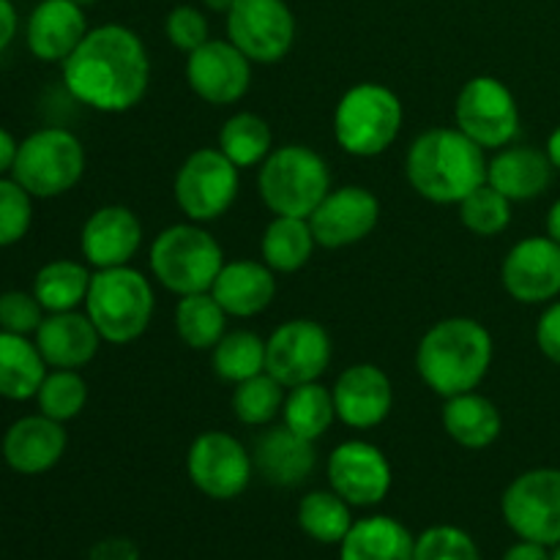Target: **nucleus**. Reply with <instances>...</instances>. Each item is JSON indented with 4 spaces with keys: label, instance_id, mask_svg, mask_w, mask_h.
<instances>
[{
    "label": "nucleus",
    "instance_id": "obj_15",
    "mask_svg": "<svg viewBox=\"0 0 560 560\" xmlns=\"http://www.w3.org/2000/svg\"><path fill=\"white\" fill-rule=\"evenodd\" d=\"M328 485L355 509H370L386 501L394 474L386 454L370 441H345L328 454Z\"/></svg>",
    "mask_w": 560,
    "mask_h": 560
},
{
    "label": "nucleus",
    "instance_id": "obj_27",
    "mask_svg": "<svg viewBox=\"0 0 560 560\" xmlns=\"http://www.w3.org/2000/svg\"><path fill=\"white\" fill-rule=\"evenodd\" d=\"M443 430L457 446L481 452L501 438L503 416L490 397L479 392H465L448 397L443 405Z\"/></svg>",
    "mask_w": 560,
    "mask_h": 560
},
{
    "label": "nucleus",
    "instance_id": "obj_7",
    "mask_svg": "<svg viewBox=\"0 0 560 560\" xmlns=\"http://www.w3.org/2000/svg\"><path fill=\"white\" fill-rule=\"evenodd\" d=\"M222 266V246L197 222L164 228L151 244L153 279L178 299L191 293H208Z\"/></svg>",
    "mask_w": 560,
    "mask_h": 560
},
{
    "label": "nucleus",
    "instance_id": "obj_13",
    "mask_svg": "<svg viewBox=\"0 0 560 560\" xmlns=\"http://www.w3.org/2000/svg\"><path fill=\"white\" fill-rule=\"evenodd\" d=\"M334 345L326 328L310 317L282 323L266 339V372L284 388L315 383L331 364Z\"/></svg>",
    "mask_w": 560,
    "mask_h": 560
},
{
    "label": "nucleus",
    "instance_id": "obj_28",
    "mask_svg": "<svg viewBox=\"0 0 560 560\" xmlns=\"http://www.w3.org/2000/svg\"><path fill=\"white\" fill-rule=\"evenodd\" d=\"M416 539L399 520L375 514L355 520L339 545V560H413Z\"/></svg>",
    "mask_w": 560,
    "mask_h": 560
},
{
    "label": "nucleus",
    "instance_id": "obj_43",
    "mask_svg": "<svg viewBox=\"0 0 560 560\" xmlns=\"http://www.w3.org/2000/svg\"><path fill=\"white\" fill-rule=\"evenodd\" d=\"M44 320V306L38 304V299L25 290H5L0 293V331L9 334H22V337H31L38 331Z\"/></svg>",
    "mask_w": 560,
    "mask_h": 560
},
{
    "label": "nucleus",
    "instance_id": "obj_36",
    "mask_svg": "<svg viewBox=\"0 0 560 560\" xmlns=\"http://www.w3.org/2000/svg\"><path fill=\"white\" fill-rule=\"evenodd\" d=\"M211 364L224 383L249 381L266 372V339L246 328L224 334L211 350Z\"/></svg>",
    "mask_w": 560,
    "mask_h": 560
},
{
    "label": "nucleus",
    "instance_id": "obj_10",
    "mask_svg": "<svg viewBox=\"0 0 560 560\" xmlns=\"http://www.w3.org/2000/svg\"><path fill=\"white\" fill-rule=\"evenodd\" d=\"M457 129L485 151H501L520 135V107L506 82L479 74L463 85L454 104Z\"/></svg>",
    "mask_w": 560,
    "mask_h": 560
},
{
    "label": "nucleus",
    "instance_id": "obj_14",
    "mask_svg": "<svg viewBox=\"0 0 560 560\" xmlns=\"http://www.w3.org/2000/svg\"><path fill=\"white\" fill-rule=\"evenodd\" d=\"M228 38L260 66H273L293 49L295 16L284 0H235L228 11Z\"/></svg>",
    "mask_w": 560,
    "mask_h": 560
},
{
    "label": "nucleus",
    "instance_id": "obj_23",
    "mask_svg": "<svg viewBox=\"0 0 560 560\" xmlns=\"http://www.w3.org/2000/svg\"><path fill=\"white\" fill-rule=\"evenodd\" d=\"M88 31L85 9L74 0H42L27 16V49L44 63H63Z\"/></svg>",
    "mask_w": 560,
    "mask_h": 560
},
{
    "label": "nucleus",
    "instance_id": "obj_42",
    "mask_svg": "<svg viewBox=\"0 0 560 560\" xmlns=\"http://www.w3.org/2000/svg\"><path fill=\"white\" fill-rule=\"evenodd\" d=\"M164 36L180 52H195L197 47L211 38V25H208V16L202 14L197 5H175L167 16H164Z\"/></svg>",
    "mask_w": 560,
    "mask_h": 560
},
{
    "label": "nucleus",
    "instance_id": "obj_52",
    "mask_svg": "<svg viewBox=\"0 0 560 560\" xmlns=\"http://www.w3.org/2000/svg\"><path fill=\"white\" fill-rule=\"evenodd\" d=\"M77 5H82V9H91V5H96L98 0H74Z\"/></svg>",
    "mask_w": 560,
    "mask_h": 560
},
{
    "label": "nucleus",
    "instance_id": "obj_48",
    "mask_svg": "<svg viewBox=\"0 0 560 560\" xmlns=\"http://www.w3.org/2000/svg\"><path fill=\"white\" fill-rule=\"evenodd\" d=\"M16 151H20V142L14 140V135H11L9 129H3V126H0V178L14 170Z\"/></svg>",
    "mask_w": 560,
    "mask_h": 560
},
{
    "label": "nucleus",
    "instance_id": "obj_4",
    "mask_svg": "<svg viewBox=\"0 0 560 560\" xmlns=\"http://www.w3.org/2000/svg\"><path fill=\"white\" fill-rule=\"evenodd\" d=\"M85 312L104 342L131 345L151 326L156 295L145 273L137 268H102L91 279Z\"/></svg>",
    "mask_w": 560,
    "mask_h": 560
},
{
    "label": "nucleus",
    "instance_id": "obj_25",
    "mask_svg": "<svg viewBox=\"0 0 560 560\" xmlns=\"http://www.w3.org/2000/svg\"><path fill=\"white\" fill-rule=\"evenodd\" d=\"M211 295L230 317H257L277 299V273L262 260L224 262Z\"/></svg>",
    "mask_w": 560,
    "mask_h": 560
},
{
    "label": "nucleus",
    "instance_id": "obj_45",
    "mask_svg": "<svg viewBox=\"0 0 560 560\" xmlns=\"http://www.w3.org/2000/svg\"><path fill=\"white\" fill-rule=\"evenodd\" d=\"M88 560H142L140 547L124 536H109V539L96 541L88 552Z\"/></svg>",
    "mask_w": 560,
    "mask_h": 560
},
{
    "label": "nucleus",
    "instance_id": "obj_40",
    "mask_svg": "<svg viewBox=\"0 0 560 560\" xmlns=\"http://www.w3.org/2000/svg\"><path fill=\"white\" fill-rule=\"evenodd\" d=\"M413 560H481L479 545L457 525H432L416 536Z\"/></svg>",
    "mask_w": 560,
    "mask_h": 560
},
{
    "label": "nucleus",
    "instance_id": "obj_9",
    "mask_svg": "<svg viewBox=\"0 0 560 560\" xmlns=\"http://www.w3.org/2000/svg\"><path fill=\"white\" fill-rule=\"evenodd\" d=\"M238 167L219 148H197L175 173L173 195L189 222H213L238 200Z\"/></svg>",
    "mask_w": 560,
    "mask_h": 560
},
{
    "label": "nucleus",
    "instance_id": "obj_44",
    "mask_svg": "<svg viewBox=\"0 0 560 560\" xmlns=\"http://www.w3.org/2000/svg\"><path fill=\"white\" fill-rule=\"evenodd\" d=\"M536 345L552 364L560 366V301H552L541 312L539 323H536Z\"/></svg>",
    "mask_w": 560,
    "mask_h": 560
},
{
    "label": "nucleus",
    "instance_id": "obj_30",
    "mask_svg": "<svg viewBox=\"0 0 560 560\" xmlns=\"http://www.w3.org/2000/svg\"><path fill=\"white\" fill-rule=\"evenodd\" d=\"M315 246L310 219L273 217L260 238V255L273 273H295L310 262Z\"/></svg>",
    "mask_w": 560,
    "mask_h": 560
},
{
    "label": "nucleus",
    "instance_id": "obj_17",
    "mask_svg": "<svg viewBox=\"0 0 560 560\" xmlns=\"http://www.w3.org/2000/svg\"><path fill=\"white\" fill-rule=\"evenodd\" d=\"M377 222H381V200L370 189L355 184L328 191L310 217V228L323 249H345L359 244L372 235Z\"/></svg>",
    "mask_w": 560,
    "mask_h": 560
},
{
    "label": "nucleus",
    "instance_id": "obj_3",
    "mask_svg": "<svg viewBox=\"0 0 560 560\" xmlns=\"http://www.w3.org/2000/svg\"><path fill=\"white\" fill-rule=\"evenodd\" d=\"M492 334L474 317H446L421 337L416 370L438 397L476 392L492 366Z\"/></svg>",
    "mask_w": 560,
    "mask_h": 560
},
{
    "label": "nucleus",
    "instance_id": "obj_5",
    "mask_svg": "<svg viewBox=\"0 0 560 560\" xmlns=\"http://www.w3.org/2000/svg\"><path fill=\"white\" fill-rule=\"evenodd\" d=\"M257 191L273 217L310 219L323 197L331 191V173L315 148L290 142L273 148L260 164Z\"/></svg>",
    "mask_w": 560,
    "mask_h": 560
},
{
    "label": "nucleus",
    "instance_id": "obj_2",
    "mask_svg": "<svg viewBox=\"0 0 560 560\" xmlns=\"http://www.w3.org/2000/svg\"><path fill=\"white\" fill-rule=\"evenodd\" d=\"M405 175L416 195L438 206H459L487 184L485 148L454 126L421 131L405 156Z\"/></svg>",
    "mask_w": 560,
    "mask_h": 560
},
{
    "label": "nucleus",
    "instance_id": "obj_32",
    "mask_svg": "<svg viewBox=\"0 0 560 560\" xmlns=\"http://www.w3.org/2000/svg\"><path fill=\"white\" fill-rule=\"evenodd\" d=\"M334 419H337L334 394L331 388L323 386L320 381L293 386L284 394L282 424L290 427L295 435L317 443L328 430H331Z\"/></svg>",
    "mask_w": 560,
    "mask_h": 560
},
{
    "label": "nucleus",
    "instance_id": "obj_34",
    "mask_svg": "<svg viewBox=\"0 0 560 560\" xmlns=\"http://www.w3.org/2000/svg\"><path fill=\"white\" fill-rule=\"evenodd\" d=\"M350 509L353 506L334 490H312L301 498L295 520L299 528L317 545H342L355 523Z\"/></svg>",
    "mask_w": 560,
    "mask_h": 560
},
{
    "label": "nucleus",
    "instance_id": "obj_50",
    "mask_svg": "<svg viewBox=\"0 0 560 560\" xmlns=\"http://www.w3.org/2000/svg\"><path fill=\"white\" fill-rule=\"evenodd\" d=\"M547 156H550V162H552V167L556 170H560V126L556 131H552L550 135V140H547Z\"/></svg>",
    "mask_w": 560,
    "mask_h": 560
},
{
    "label": "nucleus",
    "instance_id": "obj_18",
    "mask_svg": "<svg viewBox=\"0 0 560 560\" xmlns=\"http://www.w3.org/2000/svg\"><path fill=\"white\" fill-rule=\"evenodd\" d=\"M501 282L520 304H547L560 295V244L550 235L523 238L509 249Z\"/></svg>",
    "mask_w": 560,
    "mask_h": 560
},
{
    "label": "nucleus",
    "instance_id": "obj_20",
    "mask_svg": "<svg viewBox=\"0 0 560 560\" xmlns=\"http://www.w3.org/2000/svg\"><path fill=\"white\" fill-rule=\"evenodd\" d=\"M142 246V224L126 206L96 208L85 219L80 233V249L88 266L102 268L129 266Z\"/></svg>",
    "mask_w": 560,
    "mask_h": 560
},
{
    "label": "nucleus",
    "instance_id": "obj_11",
    "mask_svg": "<svg viewBox=\"0 0 560 560\" xmlns=\"http://www.w3.org/2000/svg\"><path fill=\"white\" fill-rule=\"evenodd\" d=\"M501 514L517 539L560 545V468L520 474L503 492Z\"/></svg>",
    "mask_w": 560,
    "mask_h": 560
},
{
    "label": "nucleus",
    "instance_id": "obj_41",
    "mask_svg": "<svg viewBox=\"0 0 560 560\" xmlns=\"http://www.w3.org/2000/svg\"><path fill=\"white\" fill-rule=\"evenodd\" d=\"M33 224V195L14 178H0V246L20 244Z\"/></svg>",
    "mask_w": 560,
    "mask_h": 560
},
{
    "label": "nucleus",
    "instance_id": "obj_31",
    "mask_svg": "<svg viewBox=\"0 0 560 560\" xmlns=\"http://www.w3.org/2000/svg\"><path fill=\"white\" fill-rule=\"evenodd\" d=\"M93 273L85 262L77 260H52L38 268L33 279V295L44 306L47 315L52 312H74L85 304L88 290H91Z\"/></svg>",
    "mask_w": 560,
    "mask_h": 560
},
{
    "label": "nucleus",
    "instance_id": "obj_26",
    "mask_svg": "<svg viewBox=\"0 0 560 560\" xmlns=\"http://www.w3.org/2000/svg\"><path fill=\"white\" fill-rule=\"evenodd\" d=\"M552 162L530 145H506L487 162V184L512 202L536 200L552 180Z\"/></svg>",
    "mask_w": 560,
    "mask_h": 560
},
{
    "label": "nucleus",
    "instance_id": "obj_12",
    "mask_svg": "<svg viewBox=\"0 0 560 560\" xmlns=\"http://www.w3.org/2000/svg\"><path fill=\"white\" fill-rule=\"evenodd\" d=\"M186 476L211 501H233L249 487L255 463L238 438L222 430H208L197 435L186 452Z\"/></svg>",
    "mask_w": 560,
    "mask_h": 560
},
{
    "label": "nucleus",
    "instance_id": "obj_8",
    "mask_svg": "<svg viewBox=\"0 0 560 560\" xmlns=\"http://www.w3.org/2000/svg\"><path fill=\"white\" fill-rule=\"evenodd\" d=\"M85 175V148L69 129H38L20 142L11 178L38 200L60 197Z\"/></svg>",
    "mask_w": 560,
    "mask_h": 560
},
{
    "label": "nucleus",
    "instance_id": "obj_21",
    "mask_svg": "<svg viewBox=\"0 0 560 560\" xmlns=\"http://www.w3.org/2000/svg\"><path fill=\"white\" fill-rule=\"evenodd\" d=\"M69 438L60 421L36 413L14 421L3 435L5 465L20 476H42L63 459Z\"/></svg>",
    "mask_w": 560,
    "mask_h": 560
},
{
    "label": "nucleus",
    "instance_id": "obj_51",
    "mask_svg": "<svg viewBox=\"0 0 560 560\" xmlns=\"http://www.w3.org/2000/svg\"><path fill=\"white\" fill-rule=\"evenodd\" d=\"M208 11H217V14H228L235 5V0H202Z\"/></svg>",
    "mask_w": 560,
    "mask_h": 560
},
{
    "label": "nucleus",
    "instance_id": "obj_33",
    "mask_svg": "<svg viewBox=\"0 0 560 560\" xmlns=\"http://www.w3.org/2000/svg\"><path fill=\"white\" fill-rule=\"evenodd\" d=\"M228 312L208 293L180 295L175 306V331L180 342L191 350H213L219 339L228 334Z\"/></svg>",
    "mask_w": 560,
    "mask_h": 560
},
{
    "label": "nucleus",
    "instance_id": "obj_24",
    "mask_svg": "<svg viewBox=\"0 0 560 560\" xmlns=\"http://www.w3.org/2000/svg\"><path fill=\"white\" fill-rule=\"evenodd\" d=\"M38 353L52 370H82L91 364L104 342L88 312H52L33 334Z\"/></svg>",
    "mask_w": 560,
    "mask_h": 560
},
{
    "label": "nucleus",
    "instance_id": "obj_22",
    "mask_svg": "<svg viewBox=\"0 0 560 560\" xmlns=\"http://www.w3.org/2000/svg\"><path fill=\"white\" fill-rule=\"evenodd\" d=\"M252 463H255L257 474L271 487L293 490V487H301L315 474L317 448L315 441L295 435L290 427L268 424L255 441Z\"/></svg>",
    "mask_w": 560,
    "mask_h": 560
},
{
    "label": "nucleus",
    "instance_id": "obj_19",
    "mask_svg": "<svg viewBox=\"0 0 560 560\" xmlns=\"http://www.w3.org/2000/svg\"><path fill=\"white\" fill-rule=\"evenodd\" d=\"M337 419L350 430H375L392 416V377L377 364H353L331 388Z\"/></svg>",
    "mask_w": 560,
    "mask_h": 560
},
{
    "label": "nucleus",
    "instance_id": "obj_35",
    "mask_svg": "<svg viewBox=\"0 0 560 560\" xmlns=\"http://www.w3.org/2000/svg\"><path fill=\"white\" fill-rule=\"evenodd\" d=\"M219 151L238 170L257 167L273 151L271 126L257 113L230 115L219 131Z\"/></svg>",
    "mask_w": 560,
    "mask_h": 560
},
{
    "label": "nucleus",
    "instance_id": "obj_49",
    "mask_svg": "<svg viewBox=\"0 0 560 560\" xmlns=\"http://www.w3.org/2000/svg\"><path fill=\"white\" fill-rule=\"evenodd\" d=\"M547 235L560 244V200L552 202V208L547 211Z\"/></svg>",
    "mask_w": 560,
    "mask_h": 560
},
{
    "label": "nucleus",
    "instance_id": "obj_29",
    "mask_svg": "<svg viewBox=\"0 0 560 560\" xmlns=\"http://www.w3.org/2000/svg\"><path fill=\"white\" fill-rule=\"evenodd\" d=\"M47 377V361L36 342L22 334L0 331V397L11 402L36 399Z\"/></svg>",
    "mask_w": 560,
    "mask_h": 560
},
{
    "label": "nucleus",
    "instance_id": "obj_46",
    "mask_svg": "<svg viewBox=\"0 0 560 560\" xmlns=\"http://www.w3.org/2000/svg\"><path fill=\"white\" fill-rule=\"evenodd\" d=\"M501 560H552V552L550 547L520 539L517 545H512L506 552H503Z\"/></svg>",
    "mask_w": 560,
    "mask_h": 560
},
{
    "label": "nucleus",
    "instance_id": "obj_1",
    "mask_svg": "<svg viewBox=\"0 0 560 560\" xmlns=\"http://www.w3.org/2000/svg\"><path fill=\"white\" fill-rule=\"evenodd\" d=\"M63 85L77 102L96 113H129L151 88L145 42L118 22L91 27L80 47L63 60Z\"/></svg>",
    "mask_w": 560,
    "mask_h": 560
},
{
    "label": "nucleus",
    "instance_id": "obj_6",
    "mask_svg": "<svg viewBox=\"0 0 560 560\" xmlns=\"http://www.w3.org/2000/svg\"><path fill=\"white\" fill-rule=\"evenodd\" d=\"M402 120V102L392 88L359 82L342 93L334 109V140L350 156H381L397 142Z\"/></svg>",
    "mask_w": 560,
    "mask_h": 560
},
{
    "label": "nucleus",
    "instance_id": "obj_53",
    "mask_svg": "<svg viewBox=\"0 0 560 560\" xmlns=\"http://www.w3.org/2000/svg\"><path fill=\"white\" fill-rule=\"evenodd\" d=\"M552 560H560V545L552 547Z\"/></svg>",
    "mask_w": 560,
    "mask_h": 560
},
{
    "label": "nucleus",
    "instance_id": "obj_47",
    "mask_svg": "<svg viewBox=\"0 0 560 560\" xmlns=\"http://www.w3.org/2000/svg\"><path fill=\"white\" fill-rule=\"evenodd\" d=\"M16 27H20V16L11 0H0V52L14 42Z\"/></svg>",
    "mask_w": 560,
    "mask_h": 560
},
{
    "label": "nucleus",
    "instance_id": "obj_16",
    "mask_svg": "<svg viewBox=\"0 0 560 560\" xmlns=\"http://www.w3.org/2000/svg\"><path fill=\"white\" fill-rule=\"evenodd\" d=\"M186 82L202 102L228 107L249 91L252 60L230 38H208L186 55Z\"/></svg>",
    "mask_w": 560,
    "mask_h": 560
},
{
    "label": "nucleus",
    "instance_id": "obj_37",
    "mask_svg": "<svg viewBox=\"0 0 560 560\" xmlns=\"http://www.w3.org/2000/svg\"><path fill=\"white\" fill-rule=\"evenodd\" d=\"M284 394L288 388L268 372L249 377L244 383H235L230 408L233 416L246 427H268L277 416H282Z\"/></svg>",
    "mask_w": 560,
    "mask_h": 560
},
{
    "label": "nucleus",
    "instance_id": "obj_38",
    "mask_svg": "<svg viewBox=\"0 0 560 560\" xmlns=\"http://www.w3.org/2000/svg\"><path fill=\"white\" fill-rule=\"evenodd\" d=\"M38 413L49 416V419L66 421L77 419L85 410L88 402V383L80 375V370H52L44 377L42 388L36 394Z\"/></svg>",
    "mask_w": 560,
    "mask_h": 560
},
{
    "label": "nucleus",
    "instance_id": "obj_39",
    "mask_svg": "<svg viewBox=\"0 0 560 560\" xmlns=\"http://www.w3.org/2000/svg\"><path fill=\"white\" fill-rule=\"evenodd\" d=\"M459 219L465 230H470L479 238H495L512 224V200L490 184H481L459 202Z\"/></svg>",
    "mask_w": 560,
    "mask_h": 560
}]
</instances>
